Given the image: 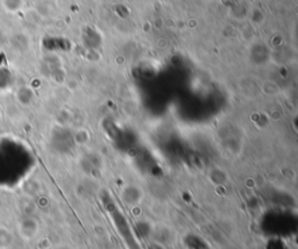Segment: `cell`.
Here are the masks:
<instances>
[{
    "label": "cell",
    "instance_id": "cell-1",
    "mask_svg": "<svg viewBox=\"0 0 298 249\" xmlns=\"http://www.w3.org/2000/svg\"><path fill=\"white\" fill-rule=\"evenodd\" d=\"M18 231H19V233L22 238H25V239L31 238L32 233L34 232V227H33V221L32 220H22L21 223L19 224Z\"/></svg>",
    "mask_w": 298,
    "mask_h": 249
},
{
    "label": "cell",
    "instance_id": "cell-2",
    "mask_svg": "<svg viewBox=\"0 0 298 249\" xmlns=\"http://www.w3.org/2000/svg\"><path fill=\"white\" fill-rule=\"evenodd\" d=\"M12 244V235L6 228H0V249H7Z\"/></svg>",
    "mask_w": 298,
    "mask_h": 249
}]
</instances>
